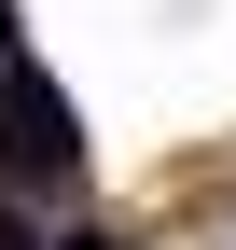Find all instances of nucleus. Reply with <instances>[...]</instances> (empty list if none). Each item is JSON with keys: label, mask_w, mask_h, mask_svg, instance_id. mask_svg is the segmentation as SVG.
Instances as JSON below:
<instances>
[{"label": "nucleus", "mask_w": 236, "mask_h": 250, "mask_svg": "<svg viewBox=\"0 0 236 250\" xmlns=\"http://www.w3.org/2000/svg\"><path fill=\"white\" fill-rule=\"evenodd\" d=\"M0 250H28V223H14V208H0Z\"/></svg>", "instance_id": "3"}, {"label": "nucleus", "mask_w": 236, "mask_h": 250, "mask_svg": "<svg viewBox=\"0 0 236 250\" xmlns=\"http://www.w3.org/2000/svg\"><path fill=\"white\" fill-rule=\"evenodd\" d=\"M56 250H125V236H98V223H83V236H56Z\"/></svg>", "instance_id": "2"}, {"label": "nucleus", "mask_w": 236, "mask_h": 250, "mask_svg": "<svg viewBox=\"0 0 236 250\" xmlns=\"http://www.w3.org/2000/svg\"><path fill=\"white\" fill-rule=\"evenodd\" d=\"M70 167H83V111L14 56L0 70V181H70Z\"/></svg>", "instance_id": "1"}]
</instances>
